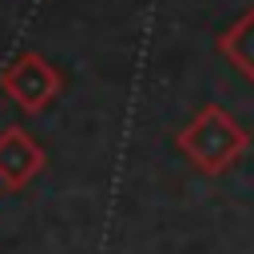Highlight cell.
<instances>
[{
	"instance_id": "6da1fadb",
	"label": "cell",
	"mask_w": 254,
	"mask_h": 254,
	"mask_svg": "<svg viewBox=\"0 0 254 254\" xmlns=\"http://www.w3.org/2000/svg\"><path fill=\"white\" fill-rule=\"evenodd\" d=\"M246 147H250V131L218 103H202L194 111V119L183 131H175V151L210 179L230 171L246 155Z\"/></svg>"
},
{
	"instance_id": "7a4b0ae2",
	"label": "cell",
	"mask_w": 254,
	"mask_h": 254,
	"mask_svg": "<svg viewBox=\"0 0 254 254\" xmlns=\"http://www.w3.org/2000/svg\"><path fill=\"white\" fill-rule=\"evenodd\" d=\"M0 91L24 111V115H40L48 111L60 91H64V71L40 56V52H20L4 71H0Z\"/></svg>"
},
{
	"instance_id": "3957f363",
	"label": "cell",
	"mask_w": 254,
	"mask_h": 254,
	"mask_svg": "<svg viewBox=\"0 0 254 254\" xmlns=\"http://www.w3.org/2000/svg\"><path fill=\"white\" fill-rule=\"evenodd\" d=\"M48 167V155L44 147L20 127H4L0 131V190H24L32 187V179Z\"/></svg>"
},
{
	"instance_id": "277c9868",
	"label": "cell",
	"mask_w": 254,
	"mask_h": 254,
	"mask_svg": "<svg viewBox=\"0 0 254 254\" xmlns=\"http://www.w3.org/2000/svg\"><path fill=\"white\" fill-rule=\"evenodd\" d=\"M214 48H218V56H222L242 79L254 83V4L214 40Z\"/></svg>"
}]
</instances>
